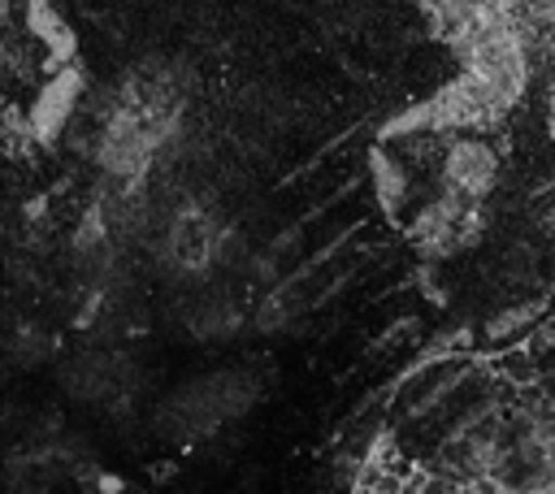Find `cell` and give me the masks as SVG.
<instances>
[{
	"instance_id": "cell-8",
	"label": "cell",
	"mask_w": 555,
	"mask_h": 494,
	"mask_svg": "<svg viewBox=\"0 0 555 494\" xmlns=\"http://www.w3.org/2000/svg\"><path fill=\"white\" fill-rule=\"evenodd\" d=\"M529 494H551V490H529Z\"/></svg>"
},
{
	"instance_id": "cell-3",
	"label": "cell",
	"mask_w": 555,
	"mask_h": 494,
	"mask_svg": "<svg viewBox=\"0 0 555 494\" xmlns=\"http://www.w3.org/2000/svg\"><path fill=\"white\" fill-rule=\"evenodd\" d=\"M26 30L48 48V69H61L74 61L78 39H74L69 22L61 17L56 0H26Z\"/></svg>"
},
{
	"instance_id": "cell-5",
	"label": "cell",
	"mask_w": 555,
	"mask_h": 494,
	"mask_svg": "<svg viewBox=\"0 0 555 494\" xmlns=\"http://www.w3.org/2000/svg\"><path fill=\"white\" fill-rule=\"evenodd\" d=\"M542 316H546V303H520V308H507V312H499L494 321H486L481 338H486V347H494V351L516 347V342H525V334H529Z\"/></svg>"
},
{
	"instance_id": "cell-1",
	"label": "cell",
	"mask_w": 555,
	"mask_h": 494,
	"mask_svg": "<svg viewBox=\"0 0 555 494\" xmlns=\"http://www.w3.org/2000/svg\"><path fill=\"white\" fill-rule=\"evenodd\" d=\"M438 191H451L460 195L464 204H481L494 182H499V152L473 134V130H455L442 147V160H438Z\"/></svg>"
},
{
	"instance_id": "cell-7",
	"label": "cell",
	"mask_w": 555,
	"mask_h": 494,
	"mask_svg": "<svg viewBox=\"0 0 555 494\" xmlns=\"http://www.w3.org/2000/svg\"><path fill=\"white\" fill-rule=\"evenodd\" d=\"M0 130H4V152L22 156L26 147H35V134H30V121H26V113H22V108H4Z\"/></svg>"
},
{
	"instance_id": "cell-6",
	"label": "cell",
	"mask_w": 555,
	"mask_h": 494,
	"mask_svg": "<svg viewBox=\"0 0 555 494\" xmlns=\"http://www.w3.org/2000/svg\"><path fill=\"white\" fill-rule=\"evenodd\" d=\"M490 377L503 386V390H529V386H538V381H546V373H542V364L516 342V347H503V351H494V360H490Z\"/></svg>"
},
{
	"instance_id": "cell-2",
	"label": "cell",
	"mask_w": 555,
	"mask_h": 494,
	"mask_svg": "<svg viewBox=\"0 0 555 494\" xmlns=\"http://www.w3.org/2000/svg\"><path fill=\"white\" fill-rule=\"evenodd\" d=\"M78 95H82V69H78L74 61L61 65V69H52V78L35 91V104H30V113H26L35 143L52 147V143L61 139V130L69 126V113H74Z\"/></svg>"
},
{
	"instance_id": "cell-4",
	"label": "cell",
	"mask_w": 555,
	"mask_h": 494,
	"mask_svg": "<svg viewBox=\"0 0 555 494\" xmlns=\"http://www.w3.org/2000/svg\"><path fill=\"white\" fill-rule=\"evenodd\" d=\"M369 178H373V191H377V204L390 221H399L408 195H412V169L390 152V147H373L369 152Z\"/></svg>"
}]
</instances>
